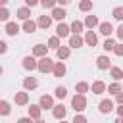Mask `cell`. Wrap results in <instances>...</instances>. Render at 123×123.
<instances>
[{"instance_id":"obj_1","label":"cell","mask_w":123,"mask_h":123,"mask_svg":"<svg viewBox=\"0 0 123 123\" xmlns=\"http://www.w3.org/2000/svg\"><path fill=\"white\" fill-rule=\"evenodd\" d=\"M71 106H73L75 111H83V110L86 108V100H85V96H83V94H75V96L71 98Z\"/></svg>"},{"instance_id":"obj_2","label":"cell","mask_w":123,"mask_h":123,"mask_svg":"<svg viewBox=\"0 0 123 123\" xmlns=\"http://www.w3.org/2000/svg\"><path fill=\"white\" fill-rule=\"evenodd\" d=\"M54 65H56V63H54L50 58H46V56H44V58H40V62H38V71H40V73L54 71Z\"/></svg>"},{"instance_id":"obj_3","label":"cell","mask_w":123,"mask_h":123,"mask_svg":"<svg viewBox=\"0 0 123 123\" xmlns=\"http://www.w3.org/2000/svg\"><path fill=\"white\" fill-rule=\"evenodd\" d=\"M23 67H25L27 71L38 69V62H35V58H33V56H27V58H23Z\"/></svg>"},{"instance_id":"obj_4","label":"cell","mask_w":123,"mask_h":123,"mask_svg":"<svg viewBox=\"0 0 123 123\" xmlns=\"http://www.w3.org/2000/svg\"><path fill=\"white\" fill-rule=\"evenodd\" d=\"M38 106L42 108V110H48V108H54V100H52V96H40V100H38Z\"/></svg>"},{"instance_id":"obj_5","label":"cell","mask_w":123,"mask_h":123,"mask_svg":"<svg viewBox=\"0 0 123 123\" xmlns=\"http://www.w3.org/2000/svg\"><path fill=\"white\" fill-rule=\"evenodd\" d=\"M96 65H98V69H108L111 65V62H110L108 56H98L96 58Z\"/></svg>"},{"instance_id":"obj_6","label":"cell","mask_w":123,"mask_h":123,"mask_svg":"<svg viewBox=\"0 0 123 123\" xmlns=\"http://www.w3.org/2000/svg\"><path fill=\"white\" fill-rule=\"evenodd\" d=\"M52 115H54L56 119H60V121H62V119L65 117V106H63V104H60V106H54V110H52Z\"/></svg>"},{"instance_id":"obj_7","label":"cell","mask_w":123,"mask_h":123,"mask_svg":"<svg viewBox=\"0 0 123 123\" xmlns=\"http://www.w3.org/2000/svg\"><path fill=\"white\" fill-rule=\"evenodd\" d=\"M37 23H38V27H42V29H48V27L52 25V15H40Z\"/></svg>"},{"instance_id":"obj_8","label":"cell","mask_w":123,"mask_h":123,"mask_svg":"<svg viewBox=\"0 0 123 123\" xmlns=\"http://www.w3.org/2000/svg\"><path fill=\"white\" fill-rule=\"evenodd\" d=\"M48 48H50V46H44V44H37V46L33 48V54H35V56H38V58H44Z\"/></svg>"},{"instance_id":"obj_9","label":"cell","mask_w":123,"mask_h":123,"mask_svg":"<svg viewBox=\"0 0 123 123\" xmlns=\"http://www.w3.org/2000/svg\"><path fill=\"white\" fill-rule=\"evenodd\" d=\"M23 86H25L27 90H33V88H37V86H38V83H37V79H35V77H27V79H23Z\"/></svg>"},{"instance_id":"obj_10","label":"cell","mask_w":123,"mask_h":123,"mask_svg":"<svg viewBox=\"0 0 123 123\" xmlns=\"http://www.w3.org/2000/svg\"><path fill=\"white\" fill-rule=\"evenodd\" d=\"M111 110H113V102L111 100H102L100 102V111L102 113H110Z\"/></svg>"},{"instance_id":"obj_11","label":"cell","mask_w":123,"mask_h":123,"mask_svg":"<svg viewBox=\"0 0 123 123\" xmlns=\"http://www.w3.org/2000/svg\"><path fill=\"white\" fill-rule=\"evenodd\" d=\"M56 77H63L65 75V65H63V62H58L56 65H54V71H52Z\"/></svg>"},{"instance_id":"obj_12","label":"cell","mask_w":123,"mask_h":123,"mask_svg":"<svg viewBox=\"0 0 123 123\" xmlns=\"http://www.w3.org/2000/svg\"><path fill=\"white\" fill-rule=\"evenodd\" d=\"M27 102H29V94H27V92H17V94H15V104L25 106Z\"/></svg>"},{"instance_id":"obj_13","label":"cell","mask_w":123,"mask_h":123,"mask_svg":"<svg viewBox=\"0 0 123 123\" xmlns=\"http://www.w3.org/2000/svg\"><path fill=\"white\" fill-rule=\"evenodd\" d=\"M6 33H8V35H12V37H13V35H17V33H19V25H17V23H12V21H10V23H6Z\"/></svg>"},{"instance_id":"obj_14","label":"cell","mask_w":123,"mask_h":123,"mask_svg":"<svg viewBox=\"0 0 123 123\" xmlns=\"http://www.w3.org/2000/svg\"><path fill=\"white\" fill-rule=\"evenodd\" d=\"M69 31H71V27H67V25H63V23H60V25L56 27L58 37H67V35H69Z\"/></svg>"},{"instance_id":"obj_15","label":"cell","mask_w":123,"mask_h":123,"mask_svg":"<svg viewBox=\"0 0 123 123\" xmlns=\"http://www.w3.org/2000/svg\"><path fill=\"white\" fill-rule=\"evenodd\" d=\"M65 15H67V13H65L63 8H54V10H52V17H54V19H60V21H62Z\"/></svg>"},{"instance_id":"obj_16","label":"cell","mask_w":123,"mask_h":123,"mask_svg":"<svg viewBox=\"0 0 123 123\" xmlns=\"http://www.w3.org/2000/svg\"><path fill=\"white\" fill-rule=\"evenodd\" d=\"M85 25H86L88 29H92V27H96V25H100V23H98V17H96V15H86Z\"/></svg>"},{"instance_id":"obj_17","label":"cell","mask_w":123,"mask_h":123,"mask_svg":"<svg viewBox=\"0 0 123 123\" xmlns=\"http://www.w3.org/2000/svg\"><path fill=\"white\" fill-rule=\"evenodd\" d=\"M111 23H108V21H104V23H100V33L102 35H106V37H110L111 35Z\"/></svg>"},{"instance_id":"obj_18","label":"cell","mask_w":123,"mask_h":123,"mask_svg":"<svg viewBox=\"0 0 123 123\" xmlns=\"http://www.w3.org/2000/svg\"><path fill=\"white\" fill-rule=\"evenodd\" d=\"M69 46H71V48H79V46H83V38H81L79 35H73V37L69 38Z\"/></svg>"},{"instance_id":"obj_19","label":"cell","mask_w":123,"mask_h":123,"mask_svg":"<svg viewBox=\"0 0 123 123\" xmlns=\"http://www.w3.org/2000/svg\"><path fill=\"white\" fill-rule=\"evenodd\" d=\"M106 90V85L102 83V81H96V83H92V92L94 94H102Z\"/></svg>"},{"instance_id":"obj_20","label":"cell","mask_w":123,"mask_h":123,"mask_svg":"<svg viewBox=\"0 0 123 123\" xmlns=\"http://www.w3.org/2000/svg\"><path fill=\"white\" fill-rule=\"evenodd\" d=\"M37 25H38V23H35V21H31V19H27V21L23 23V31H27V33H35Z\"/></svg>"},{"instance_id":"obj_21","label":"cell","mask_w":123,"mask_h":123,"mask_svg":"<svg viewBox=\"0 0 123 123\" xmlns=\"http://www.w3.org/2000/svg\"><path fill=\"white\" fill-rule=\"evenodd\" d=\"M40 106H31L29 108V117H33V119H38L40 117Z\"/></svg>"},{"instance_id":"obj_22","label":"cell","mask_w":123,"mask_h":123,"mask_svg":"<svg viewBox=\"0 0 123 123\" xmlns=\"http://www.w3.org/2000/svg\"><path fill=\"white\" fill-rule=\"evenodd\" d=\"M29 15H31V12H29V8H19V10H17V17H19V19H23V21H27V19H29Z\"/></svg>"},{"instance_id":"obj_23","label":"cell","mask_w":123,"mask_h":123,"mask_svg":"<svg viewBox=\"0 0 123 123\" xmlns=\"http://www.w3.org/2000/svg\"><path fill=\"white\" fill-rule=\"evenodd\" d=\"M85 42H86L88 46H94V44H96V35H94L92 31H88V33L85 35Z\"/></svg>"},{"instance_id":"obj_24","label":"cell","mask_w":123,"mask_h":123,"mask_svg":"<svg viewBox=\"0 0 123 123\" xmlns=\"http://www.w3.org/2000/svg\"><path fill=\"white\" fill-rule=\"evenodd\" d=\"M56 54H58L60 60H65V58L69 56V48H67V46H60V48L56 50Z\"/></svg>"},{"instance_id":"obj_25","label":"cell","mask_w":123,"mask_h":123,"mask_svg":"<svg viewBox=\"0 0 123 123\" xmlns=\"http://www.w3.org/2000/svg\"><path fill=\"white\" fill-rule=\"evenodd\" d=\"M121 90H123V88H121L119 83H111V85L108 86V92H110V94H119Z\"/></svg>"},{"instance_id":"obj_26","label":"cell","mask_w":123,"mask_h":123,"mask_svg":"<svg viewBox=\"0 0 123 123\" xmlns=\"http://www.w3.org/2000/svg\"><path fill=\"white\" fill-rule=\"evenodd\" d=\"M90 8H92V0H81V4H79L81 12H88Z\"/></svg>"},{"instance_id":"obj_27","label":"cell","mask_w":123,"mask_h":123,"mask_svg":"<svg viewBox=\"0 0 123 123\" xmlns=\"http://www.w3.org/2000/svg\"><path fill=\"white\" fill-rule=\"evenodd\" d=\"M71 31H73V33H75V35H79V33H81V31H83V23H81V21H77V19H75V21H73V23H71Z\"/></svg>"},{"instance_id":"obj_28","label":"cell","mask_w":123,"mask_h":123,"mask_svg":"<svg viewBox=\"0 0 123 123\" xmlns=\"http://www.w3.org/2000/svg\"><path fill=\"white\" fill-rule=\"evenodd\" d=\"M75 90H77L79 94H85V92L88 90V83H77V85H75Z\"/></svg>"},{"instance_id":"obj_29","label":"cell","mask_w":123,"mask_h":123,"mask_svg":"<svg viewBox=\"0 0 123 123\" xmlns=\"http://www.w3.org/2000/svg\"><path fill=\"white\" fill-rule=\"evenodd\" d=\"M111 77H113L115 81H119V79H123V71H121L119 67H111Z\"/></svg>"},{"instance_id":"obj_30","label":"cell","mask_w":123,"mask_h":123,"mask_svg":"<svg viewBox=\"0 0 123 123\" xmlns=\"http://www.w3.org/2000/svg\"><path fill=\"white\" fill-rule=\"evenodd\" d=\"M0 113H2V115H8V113H10V104H8L6 100L0 102Z\"/></svg>"},{"instance_id":"obj_31","label":"cell","mask_w":123,"mask_h":123,"mask_svg":"<svg viewBox=\"0 0 123 123\" xmlns=\"http://www.w3.org/2000/svg\"><path fill=\"white\" fill-rule=\"evenodd\" d=\"M48 44H50V48H56V50H58V48H60V38H58V37H52V38L48 40Z\"/></svg>"},{"instance_id":"obj_32","label":"cell","mask_w":123,"mask_h":123,"mask_svg":"<svg viewBox=\"0 0 123 123\" xmlns=\"http://www.w3.org/2000/svg\"><path fill=\"white\" fill-rule=\"evenodd\" d=\"M102 48H104V50H113V48H115V42H113L111 38H106V42H104Z\"/></svg>"},{"instance_id":"obj_33","label":"cell","mask_w":123,"mask_h":123,"mask_svg":"<svg viewBox=\"0 0 123 123\" xmlns=\"http://www.w3.org/2000/svg\"><path fill=\"white\" fill-rule=\"evenodd\" d=\"M56 96H58V98H65V96H67L65 86H58V88H56Z\"/></svg>"},{"instance_id":"obj_34","label":"cell","mask_w":123,"mask_h":123,"mask_svg":"<svg viewBox=\"0 0 123 123\" xmlns=\"http://www.w3.org/2000/svg\"><path fill=\"white\" fill-rule=\"evenodd\" d=\"M111 13H113V17H115V19H119V21L123 19V8H113V12H111Z\"/></svg>"},{"instance_id":"obj_35","label":"cell","mask_w":123,"mask_h":123,"mask_svg":"<svg viewBox=\"0 0 123 123\" xmlns=\"http://www.w3.org/2000/svg\"><path fill=\"white\" fill-rule=\"evenodd\" d=\"M56 2H58V0H40V4H42L44 8H52V10L56 8Z\"/></svg>"},{"instance_id":"obj_36","label":"cell","mask_w":123,"mask_h":123,"mask_svg":"<svg viewBox=\"0 0 123 123\" xmlns=\"http://www.w3.org/2000/svg\"><path fill=\"white\" fill-rule=\"evenodd\" d=\"M8 17H10V12H8L6 8H2V10H0V19H2V21H8Z\"/></svg>"},{"instance_id":"obj_37","label":"cell","mask_w":123,"mask_h":123,"mask_svg":"<svg viewBox=\"0 0 123 123\" xmlns=\"http://www.w3.org/2000/svg\"><path fill=\"white\" fill-rule=\"evenodd\" d=\"M71 123H86V117H85V115H81V113H79V115H75V119H73V121H71Z\"/></svg>"},{"instance_id":"obj_38","label":"cell","mask_w":123,"mask_h":123,"mask_svg":"<svg viewBox=\"0 0 123 123\" xmlns=\"http://www.w3.org/2000/svg\"><path fill=\"white\" fill-rule=\"evenodd\" d=\"M113 52H115V56H123V44H115Z\"/></svg>"},{"instance_id":"obj_39","label":"cell","mask_w":123,"mask_h":123,"mask_svg":"<svg viewBox=\"0 0 123 123\" xmlns=\"http://www.w3.org/2000/svg\"><path fill=\"white\" fill-rule=\"evenodd\" d=\"M31 119H33V117H19L17 123H31Z\"/></svg>"},{"instance_id":"obj_40","label":"cell","mask_w":123,"mask_h":123,"mask_svg":"<svg viewBox=\"0 0 123 123\" xmlns=\"http://www.w3.org/2000/svg\"><path fill=\"white\" fill-rule=\"evenodd\" d=\"M117 37H119V38L123 40V23H121V25L117 27Z\"/></svg>"},{"instance_id":"obj_41","label":"cell","mask_w":123,"mask_h":123,"mask_svg":"<svg viewBox=\"0 0 123 123\" xmlns=\"http://www.w3.org/2000/svg\"><path fill=\"white\" fill-rule=\"evenodd\" d=\"M6 50H8V46H6V42H4V40H2V42H0V52H2V54H4V52H6Z\"/></svg>"},{"instance_id":"obj_42","label":"cell","mask_w":123,"mask_h":123,"mask_svg":"<svg viewBox=\"0 0 123 123\" xmlns=\"http://www.w3.org/2000/svg\"><path fill=\"white\" fill-rule=\"evenodd\" d=\"M25 4H27V6H37L38 0H25Z\"/></svg>"},{"instance_id":"obj_43","label":"cell","mask_w":123,"mask_h":123,"mask_svg":"<svg viewBox=\"0 0 123 123\" xmlns=\"http://www.w3.org/2000/svg\"><path fill=\"white\" fill-rule=\"evenodd\" d=\"M117 102H119V104H123V90L117 94Z\"/></svg>"},{"instance_id":"obj_44","label":"cell","mask_w":123,"mask_h":123,"mask_svg":"<svg viewBox=\"0 0 123 123\" xmlns=\"http://www.w3.org/2000/svg\"><path fill=\"white\" fill-rule=\"evenodd\" d=\"M117 113H119V117H123V104L117 108Z\"/></svg>"},{"instance_id":"obj_45","label":"cell","mask_w":123,"mask_h":123,"mask_svg":"<svg viewBox=\"0 0 123 123\" xmlns=\"http://www.w3.org/2000/svg\"><path fill=\"white\" fill-rule=\"evenodd\" d=\"M71 0H58V4H62V6H65V4H69Z\"/></svg>"},{"instance_id":"obj_46","label":"cell","mask_w":123,"mask_h":123,"mask_svg":"<svg viewBox=\"0 0 123 123\" xmlns=\"http://www.w3.org/2000/svg\"><path fill=\"white\" fill-rule=\"evenodd\" d=\"M115 123H123V117H117V119H115Z\"/></svg>"},{"instance_id":"obj_47","label":"cell","mask_w":123,"mask_h":123,"mask_svg":"<svg viewBox=\"0 0 123 123\" xmlns=\"http://www.w3.org/2000/svg\"><path fill=\"white\" fill-rule=\"evenodd\" d=\"M6 2H8V0H0V4H6Z\"/></svg>"},{"instance_id":"obj_48","label":"cell","mask_w":123,"mask_h":123,"mask_svg":"<svg viewBox=\"0 0 123 123\" xmlns=\"http://www.w3.org/2000/svg\"><path fill=\"white\" fill-rule=\"evenodd\" d=\"M37 123H44V121H40V119H37Z\"/></svg>"},{"instance_id":"obj_49","label":"cell","mask_w":123,"mask_h":123,"mask_svg":"<svg viewBox=\"0 0 123 123\" xmlns=\"http://www.w3.org/2000/svg\"><path fill=\"white\" fill-rule=\"evenodd\" d=\"M60 123H65V121H63V119H62V121H60Z\"/></svg>"}]
</instances>
